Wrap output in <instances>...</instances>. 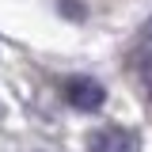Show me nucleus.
Returning a JSON list of instances; mask_svg holds the SVG:
<instances>
[{"mask_svg":"<svg viewBox=\"0 0 152 152\" xmlns=\"http://www.w3.org/2000/svg\"><path fill=\"white\" fill-rule=\"evenodd\" d=\"M61 95H65V103H69L72 110H84V114H95L107 103V88H103L95 76H65Z\"/></svg>","mask_w":152,"mask_h":152,"instance_id":"f257e3e1","label":"nucleus"},{"mask_svg":"<svg viewBox=\"0 0 152 152\" xmlns=\"http://www.w3.org/2000/svg\"><path fill=\"white\" fill-rule=\"evenodd\" d=\"M88 152H141V141L126 126H103L88 137Z\"/></svg>","mask_w":152,"mask_h":152,"instance_id":"f03ea898","label":"nucleus"},{"mask_svg":"<svg viewBox=\"0 0 152 152\" xmlns=\"http://www.w3.org/2000/svg\"><path fill=\"white\" fill-rule=\"evenodd\" d=\"M145 57H152V19L141 27V34H137V42H133V50H129V65L145 61Z\"/></svg>","mask_w":152,"mask_h":152,"instance_id":"7ed1b4c3","label":"nucleus"},{"mask_svg":"<svg viewBox=\"0 0 152 152\" xmlns=\"http://www.w3.org/2000/svg\"><path fill=\"white\" fill-rule=\"evenodd\" d=\"M133 72H137V80H141V88H145V95L152 99V57H145V61H137V65H133Z\"/></svg>","mask_w":152,"mask_h":152,"instance_id":"20e7f679","label":"nucleus"},{"mask_svg":"<svg viewBox=\"0 0 152 152\" xmlns=\"http://www.w3.org/2000/svg\"><path fill=\"white\" fill-rule=\"evenodd\" d=\"M57 4L65 8V15H69V19H84V12H80V4H76V0H57Z\"/></svg>","mask_w":152,"mask_h":152,"instance_id":"39448f33","label":"nucleus"}]
</instances>
